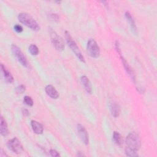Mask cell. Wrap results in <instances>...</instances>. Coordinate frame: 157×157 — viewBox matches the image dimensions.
<instances>
[{
    "mask_svg": "<svg viewBox=\"0 0 157 157\" xmlns=\"http://www.w3.org/2000/svg\"><path fill=\"white\" fill-rule=\"evenodd\" d=\"M125 153L128 156H137V151L141 146V140L139 136L135 132L128 135L125 140Z\"/></svg>",
    "mask_w": 157,
    "mask_h": 157,
    "instance_id": "cell-1",
    "label": "cell"
},
{
    "mask_svg": "<svg viewBox=\"0 0 157 157\" xmlns=\"http://www.w3.org/2000/svg\"><path fill=\"white\" fill-rule=\"evenodd\" d=\"M19 21L31 29L33 31H37L40 29V26L37 21L29 14L26 13H20L18 15Z\"/></svg>",
    "mask_w": 157,
    "mask_h": 157,
    "instance_id": "cell-2",
    "label": "cell"
},
{
    "mask_svg": "<svg viewBox=\"0 0 157 157\" xmlns=\"http://www.w3.org/2000/svg\"><path fill=\"white\" fill-rule=\"evenodd\" d=\"M65 36H66L67 43L68 45L69 46V47L71 48V49L72 50V51L74 53V54L76 55V56L78 58L79 60H80L82 62L85 63V61L84 57L83 56L78 47L77 46L75 42L72 38L69 33L67 31H65Z\"/></svg>",
    "mask_w": 157,
    "mask_h": 157,
    "instance_id": "cell-3",
    "label": "cell"
},
{
    "mask_svg": "<svg viewBox=\"0 0 157 157\" xmlns=\"http://www.w3.org/2000/svg\"><path fill=\"white\" fill-rule=\"evenodd\" d=\"M50 36L51 41L55 48L58 51H63L64 48V43L62 37L58 36V34L52 29L50 31Z\"/></svg>",
    "mask_w": 157,
    "mask_h": 157,
    "instance_id": "cell-4",
    "label": "cell"
},
{
    "mask_svg": "<svg viewBox=\"0 0 157 157\" xmlns=\"http://www.w3.org/2000/svg\"><path fill=\"white\" fill-rule=\"evenodd\" d=\"M86 48L88 54L92 58H98L100 55V49L97 42L93 39L88 40Z\"/></svg>",
    "mask_w": 157,
    "mask_h": 157,
    "instance_id": "cell-5",
    "label": "cell"
},
{
    "mask_svg": "<svg viewBox=\"0 0 157 157\" xmlns=\"http://www.w3.org/2000/svg\"><path fill=\"white\" fill-rule=\"evenodd\" d=\"M7 147L12 152L16 154L21 153L23 150L21 144L17 137H13L9 140L7 142Z\"/></svg>",
    "mask_w": 157,
    "mask_h": 157,
    "instance_id": "cell-6",
    "label": "cell"
},
{
    "mask_svg": "<svg viewBox=\"0 0 157 157\" xmlns=\"http://www.w3.org/2000/svg\"><path fill=\"white\" fill-rule=\"evenodd\" d=\"M11 50L13 55L20 63V64L25 67H28V61L20 48L15 44H13L11 46Z\"/></svg>",
    "mask_w": 157,
    "mask_h": 157,
    "instance_id": "cell-7",
    "label": "cell"
},
{
    "mask_svg": "<svg viewBox=\"0 0 157 157\" xmlns=\"http://www.w3.org/2000/svg\"><path fill=\"white\" fill-rule=\"evenodd\" d=\"M77 130L78 135L81 139V140L86 145L89 144V137L87 133V131L85 127L80 124H77Z\"/></svg>",
    "mask_w": 157,
    "mask_h": 157,
    "instance_id": "cell-8",
    "label": "cell"
},
{
    "mask_svg": "<svg viewBox=\"0 0 157 157\" xmlns=\"http://www.w3.org/2000/svg\"><path fill=\"white\" fill-rule=\"evenodd\" d=\"M120 58L121 59V61H122V63H123V65L126 70V71L127 72V73L129 74V75L131 77L132 80L134 81V82L135 83V81H136V76H135V74H134V72L133 71V70L131 69V66L129 65V64L128 63V62L126 61V60L124 59V58L121 55V54H120Z\"/></svg>",
    "mask_w": 157,
    "mask_h": 157,
    "instance_id": "cell-9",
    "label": "cell"
},
{
    "mask_svg": "<svg viewBox=\"0 0 157 157\" xmlns=\"http://www.w3.org/2000/svg\"><path fill=\"white\" fill-rule=\"evenodd\" d=\"M109 109L111 114L114 117H118L120 114V107L114 101H112L109 102Z\"/></svg>",
    "mask_w": 157,
    "mask_h": 157,
    "instance_id": "cell-10",
    "label": "cell"
},
{
    "mask_svg": "<svg viewBox=\"0 0 157 157\" xmlns=\"http://www.w3.org/2000/svg\"><path fill=\"white\" fill-rule=\"evenodd\" d=\"M125 17L127 20V21H128L129 26L131 27V31L132 32L135 34L137 35V28H136V25L135 23V21L132 18V17L131 16V13L129 12H125Z\"/></svg>",
    "mask_w": 157,
    "mask_h": 157,
    "instance_id": "cell-11",
    "label": "cell"
},
{
    "mask_svg": "<svg viewBox=\"0 0 157 157\" xmlns=\"http://www.w3.org/2000/svg\"><path fill=\"white\" fill-rule=\"evenodd\" d=\"M45 92L48 96H50L52 99H57L59 96V94L56 89L51 85H48L46 86L45 88Z\"/></svg>",
    "mask_w": 157,
    "mask_h": 157,
    "instance_id": "cell-12",
    "label": "cell"
},
{
    "mask_svg": "<svg viewBox=\"0 0 157 157\" xmlns=\"http://www.w3.org/2000/svg\"><path fill=\"white\" fill-rule=\"evenodd\" d=\"M1 70L2 73V75L4 78V79L6 80V81L10 83H12L13 82V76L12 75L10 72L6 68V67L2 64H1Z\"/></svg>",
    "mask_w": 157,
    "mask_h": 157,
    "instance_id": "cell-13",
    "label": "cell"
},
{
    "mask_svg": "<svg viewBox=\"0 0 157 157\" xmlns=\"http://www.w3.org/2000/svg\"><path fill=\"white\" fill-rule=\"evenodd\" d=\"M80 80L86 92L89 94H91L92 92V86L89 78L86 76L83 75L81 77Z\"/></svg>",
    "mask_w": 157,
    "mask_h": 157,
    "instance_id": "cell-14",
    "label": "cell"
},
{
    "mask_svg": "<svg viewBox=\"0 0 157 157\" xmlns=\"http://www.w3.org/2000/svg\"><path fill=\"white\" fill-rule=\"evenodd\" d=\"M31 125L33 131L37 134H41L44 131V128L42 125L35 120H32L31 121Z\"/></svg>",
    "mask_w": 157,
    "mask_h": 157,
    "instance_id": "cell-15",
    "label": "cell"
},
{
    "mask_svg": "<svg viewBox=\"0 0 157 157\" xmlns=\"http://www.w3.org/2000/svg\"><path fill=\"white\" fill-rule=\"evenodd\" d=\"M0 132L2 136H6L9 134V130L7 128V125L6 121L4 119V118L1 116L0 120Z\"/></svg>",
    "mask_w": 157,
    "mask_h": 157,
    "instance_id": "cell-16",
    "label": "cell"
},
{
    "mask_svg": "<svg viewBox=\"0 0 157 157\" xmlns=\"http://www.w3.org/2000/svg\"><path fill=\"white\" fill-rule=\"evenodd\" d=\"M112 139L115 144H117L118 146H121L123 142V139L121 134L117 131H114L113 133Z\"/></svg>",
    "mask_w": 157,
    "mask_h": 157,
    "instance_id": "cell-17",
    "label": "cell"
},
{
    "mask_svg": "<svg viewBox=\"0 0 157 157\" xmlns=\"http://www.w3.org/2000/svg\"><path fill=\"white\" fill-rule=\"evenodd\" d=\"M29 51L32 55H37L39 53V49L34 44H31L29 47Z\"/></svg>",
    "mask_w": 157,
    "mask_h": 157,
    "instance_id": "cell-18",
    "label": "cell"
},
{
    "mask_svg": "<svg viewBox=\"0 0 157 157\" xmlns=\"http://www.w3.org/2000/svg\"><path fill=\"white\" fill-rule=\"evenodd\" d=\"M23 102L29 106H32L34 104L32 98L28 96H25L23 98Z\"/></svg>",
    "mask_w": 157,
    "mask_h": 157,
    "instance_id": "cell-19",
    "label": "cell"
},
{
    "mask_svg": "<svg viewBox=\"0 0 157 157\" xmlns=\"http://www.w3.org/2000/svg\"><path fill=\"white\" fill-rule=\"evenodd\" d=\"M25 91V86L23 85H18L15 88V92L17 94H21Z\"/></svg>",
    "mask_w": 157,
    "mask_h": 157,
    "instance_id": "cell-20",
    "label": "cell"
},
{
    "mask_svg": "<svg viewBox=\"0 0 157 157\" xmlns=\"http://www.w3.org/2000/svg\"><path fill=\"white\" fill-rule=\"evenodd\" d=\"M13 29H14V30H15L17 33H21V32L23 31V28H22V26H21V25H18V24H16V25L13 26Z\"/></svg>",
    "mask_w": 157,
    "mask_h": 157,
    "instance_id": "cell-21",
    "label": "cell"
},
{
    "mask_svg": "<svg viewBox=\"0 0 157 157\" xmlns=\"http://www.w3.org/2000/svg\"><path fill=\"white\" fill-rule=\"evenodd\" d=\"M50 154L52 156H54V157H58V156H60L59 153L56 150H55L54 149H51L50 150Z\"/></svg>",
    "mask_w": 157,
    "mask_h": 157,
    "instance_id": "cell-22",
    "label": "cell"
},
{
    "mask_svg": "<svg viewBox=\"0 0 157 157\" xmlns=\"http://www.w3.org/2000/svg\"><path fill=\"white\" fill-rule=\"evenodd\" d=\"M22 113H23V115H25V116H28L29 114L28 110L27 109H23L22 110Z\"/></svg>",
    "mask_w": 157,
    "mask_h": 157,
    "instance_id": "cell-23",
    "label": "cell"
},
{
    "mask_svg": "<svg viewBox=\"0 0 157 157\" xmlns=\"http://www.w3.org/2000/svg\"><path fill=\"white\" fill-rule=\"evenodd\" d=\"M0 156H1V157L7 156V155L3 151L2 149H1V151H0Z\"/></svg>",
    "mask_w": 157,
    "mask_h": 157,
    "instance_id": "cell-24",
    "label": "cell"
},
{
    "mask_svg": "<svg viewBox=\"0 0 157 157\" xmlns=\"http://www.w3.org/2000/svg\"><path fill=\"white\" fill-rule=\"evenodd\" d=\"M77 156H85V155H84L83 153H82V152L79 151V152L77 153Z\"/></svg>",
    "mask_w": 157,
    "mask_h": 157,
    "instance_id": "cell-25",
    "label": "cell"
}]
</instances>
